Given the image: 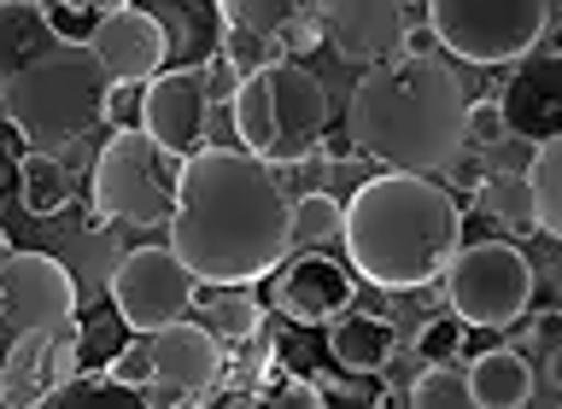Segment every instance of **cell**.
Instances as JSON below:
<instances>
[{"label": "cell", "mask_w": 562, "mask_h": 409, "mask_svg": "<svg viewBox=\"0 0 562 409\" xmlns=\"http://www.w3.org/2000/svg\"><path fill=\"white\" fill-rule=\"evenodd\" d=\"M170 246L211 287H252L293 252V200L281 170L246 147H200L182 158Z\"/></svg>", "instance_id": "cell-1"}, {"label": "cell", "mask_w": 562, "mask_h": 409, "mask_svg": "<svg viewBox=\"0 0 562 409\" xmlns=\"http://www.w3.org/2000/svg\"><path fill=\"white\" fill-rule=\"evenodd\" d=\"M346 135L369 164L434 175L469 147V94L439 53L404 47L363 65L346 100Z\"/></svg>", "instance_id": "cell-2"}, {"label": "cell", "mask_w": 562, "mask_h": 409, "mask_svg": "<svg viewBox=\"0 0 562 409\" xmlns=\"http://www.w3.org/2000/svg\"><path fill=\"white\" fill-rule=\"evenodd\" d=\"M351 275L381 293H422L446 275L451 252L463 246V211L434 175L381 170L351 188L340 228Z\"/></svg>", "instance_id": "cell-3"}, {"label": "cell", "mask_w": 562, "mask_h": 409, "mask_svg": "<svg viewBox=\"0 0 562 409\" xmlns=\"http://www.w3.org/2000/svg\"><path fill=\"white\" fill-rule=\"evenodd\" d=\"M112 70L100 65L94 42L59 35L53 47H42L35 59H24L0 82L7 100V129H18L30 152H70L88 129L105 123L112 105Z\"/></svg>", "instance_id": "cell-4"}, {"label": "cell", "mask_w": 562, "mask_h": 409, "mask_svg": "<svg viewBox=\"0 0 562 409\" xmlns=\"http://www.w3.org/2000/svg\"><path fill=\"white\" fill-rule=\"evenodd\" d=\"M228 117H235V135L246 152L293 170V164H311L328 140V88L299 59H276L240 82V94L228 100Z\"/></svg>", "instance_id": "cell-5"}, {"label": "cell", "mask_w": 562, "mask_h": 409, "mask_svg": "<svg viewBox=\"0 0 562 409\" xmlns=\"http://www.w3.org/2000/svg\"><path fill=\"white\" fill-rule=\"evenodd\" d=\"M176 175H182V158H170L147 129H112L88 175V211L105 223L158 228L176 211Z\"/></svg>", "instance_id": "cell-6"}, {"label": "cell", "mask_w": 562, "mask_h": 409, "mask_svg": "<svg viewBox=\"0 0 562 409\" xmlns=\"http://www.w3.org/2000/svg\"><path fill=\"white\" fill-rule=\"evenodd\" d=\"M539 293V270L516 240H469L446 263V305L469 328H516Z\"/></svg>", "instance_id": "cell-7"}, {"label": "cell", "mask_w": 562, "mask_h": 409, "mask_svg": "<svg viewBox=\"0 0 562 409\" xmlns=\"http://www.w3.org/2000/svg\"><path fill=\"white\" fill-rule=\"evenodd\" d=\"M551 30V0H428V35L469 65H516Z\"/></svg>", "instance_id": "cell-8"}, {"label": "cell", "mask_w": 562, "mask_h": 409, "mask_svg": "<svg viewBox=\"0 0 562 409\" xmlns=\"http://www.w3.org/2000/svg\"><path fill=\"white\" fill-rule=\"evenodd\" d=\"M112 310L130 333H158L170 322L193 316V293H200V275L176 258V246H135V252L117 258L112 270Z\"/></svg>", "instance_id": "cell-9"}, {"label": "cell", "mask_w": 562, "mask_h": 409, "mask_svg": "<svg viewBox=\"0 0 562 409\" xmlns=\"http://www.w3.org/2000/svg\"><path fill=\"white\" fill-rule=\"evenodd\" d=\"M0 316L12 333H59L77 322V281L47 252H12L0 263Z\"/></svg>", "instance_id": "cell-10"}, {"label": "cell", "mask_w": 562, "mask_h": 409, "mask_svg": "<svg viewBox=\"0 0 562 409\" xmlns=\"http://www.w3.org/2000/svg\"><path fill=\"white\" fill-rule=\"evenodd\" d=\"M223 340L211 333L200 316H182V322L153 333V393L147 404H176V398H211L223 380Z\"/></svg>", "instance_id": "cell-11"}, {"label": "cell", "mask_w": 562, "mask_h": 409, "mask_svg": "<svg viewBox=\"0 0 562 409\" xmlns=\"http://www.w3.org/2000/svg\"><path fill=\"white\" fill-rule=\"evenodd\" d=\"M140 129H147L170 158H188L205 147L211 135V94H205V70L200 65H176L158 70L140 100Z\"/></svg>", "instance_id": "cell-12"}, {"label": "cell", "mask_w": 562, "mask_h": 409, "mask_svg": "<svg viewBox=\"0 0 562 409\" xmlns=\"http://www.w3.org/2000/svg\"><path fill=\"white\" fill-rule=\"evenodd\" d=\"M351 270L328 246L316 252H288L276 263V310L288 316L293 328H328L340 310H351Z\"/></svg>", "instance_id": "cell-13"}, {"label": "cell", "mask_w": 562, "mask_h": 409, "mask_svg": "<svg viewBox=\"0 0 562 409\" xmlns=\"http://www.w3.org/2000/svg\"><path fill=\"white\" fill-rule=\"evenodd\" d=\"M323 42L346 65H381L411 47V0H323Z\"/></svg>", "instance_id": "cell-14"}, {"label": "cell", "mask_w": 562, "mask_h": 409, "mask_svg": "<svg viewBox=\"0 0 562 409\" xmlns=\"http://www.w3.org/2000/svg\"><path fill=\"white\" fill-rule=\"evenodd\" d=\"M498 105H504L509 135L533 140V147L544 135H557L562 129V47H527L516 70H509Z\"/></svg>", "instance_id": "cell-15"}, {"label": "cell", "mask_w": 562, "mask_h": 409, "mask_svg": "<svg viewBox=\"0 0 562 409\" xmlns=\"http://www.w3.org/2000/svg\"><path fill=\"white\" fill-rule=\"evenodd\" d=\"M88 42H94L100 65L112 70V82H153L158 70H165L170 35H165V24H158L153 12L123 7V12H105L100 24L88 30Z\"/></svg>", "instance_id": "cell-16"}, {"label": "cell", "mask_w": 562, "mask_h": 409, "mask_svg": "<svg viewBox=\"0 0 562 409\" xmlns=\"http://www.w3.org/2000/svg\"><path fill=\"white\" fill-rule=\"evenodd\" d=\"M217 18L270 35L288 59L323 47V0H217Z\"/></svg>", "instance_id": "cell-17"}, {"label": "cell", "mask_w": 562, "mask_h": 409, "mask_svg": "<svg viewBox=\"0 0 562 409\" xmlns=\"http://www.w3.org/2000/svg\"><path fill=\"white\" fill-rule=\"evenodd\" d=\"M328 357L340 363V375L375 380L398 357V328L386 316H369V310H340L328 322Z\"/></svg>", "instance_id": "cell-18"}, {"label": "cell", "mask_w": 562, "mask_h": 409, "mask_svg": "<svg viewBox=\"0 0 562 409\" xmlns=\"http://www.w3.org/2000/svg\"><path fill=\"white\" fill-rule=\"evenodd\" d=\"M533 363H527L521 345H492L469 363V398L481 409H516L533 404Z\"/></svg>", "instance_id": "cell-19"}, {"label": "cell", "mask_w": 562, "mask_h": 409, "mask_svg": "<svg viewBox=\"0 0 562 409\" xmlns=\"http://www.w3.org/2000/svg\"><path fill=\"white\" fill-rule=\"evenodd\" d=\"M469 200H474V211H481V223H492L504 240L539 235V211H533V182H527V170H486Z\"/></svg>", "instance_id": "cell-20"}, {"label": "cell", "mask_w": 562, "mask_h": 409, "mask_svg": "<svg viewBox=\"0 0 562 409\" xmlns=\"http://www.w3.org/2000/svg\"><path fill=\"white\" fill-rule=\"evenodd\" d=\"M53 42H59V24H53L47 7H35V0H0V82Z\"/></svg>", "instance_id": "cell-21"}, {"label": "cell", "mask_w": 562, "mask_h": 409, "mask_svg": "<svg viewBox=\"0 0 562 409\" xmlns=\"http://www.w3.org/2000/svg\"><path fill=\"white\" fill-rule=\"evenodd\" d=\"M193 316H200L223 345H246L263 328V305L252 298V287H211V281H200V293H193Z\"/></svg>", "instance_id": "cell-22"}, {"label": "cell", "mask_w": 562, "mask_h": 409, "mask_svg": "<svg viewBox=\"0 0 562 409\" xmlns=\"http://www.w3.org/2000/svg\"><path fill=\"white\" fill-rule=\"evenodd\" d=\"M18 193H24L30 217H59L70 205V170L59 164V152H24L18 158Z\"/></svg>", "instance_id": "cell-23"}, {"label": "cell", "mask_w": 562, "mask_h": 409, "mask_svg": "<svg viewBox=\"0 0 562 409\" xmlns=\"http://www.w3.org/2000/svg\"><path fill=\"white\" fill-rule=\"evenodd\" d=\"M47 333H18L12 357H0V404H42L47 398Z\"/></svg>", "instance_id": "cell-24"}, {"label": "cell", "mask_w": 562, "mask_h": 409, "mask_svg": "<svg viewBox=\"0 0 562 409\" xmlns=\"http://www.w3.org/2000/svg\"><path fill=\"white\" fill-rule=\"evenodd\" d=\"M527 182H533V211H539V228L551 240H562V129L544 135L533 158H527Z\"/></svg>", "instance_id": "cell-25"}, {"label": "cell", "mask_w": 562, "mask_h": 409, "mask_svg": "<svg viewBox=\"0 0 562 409\" xmlns=\"http://www.w3.org/2000/svg\"><path fill=\"white\" fill-rule=\"evenodd\" d=\"M346 228V205L334 193H299L293 200V252H316V246H334Z\"/></svg>", "instance_id": "cell-26"}, {"label": "cell", "mask_w": 562, "mask_h": 409, "mask_svg": "<svg viewBox=\"0 0 562 409\" xmlns=\"http://www.w3.org/2000/svg\"><path fill=\"white\" fill-rule=\"evenodd\" d=\"M404 398L411 404H434V409H457V404H474L469 398V375L451 363H422L411 386H404Z\"/></svg>", "instance_id": "cell-27"}, {"label": "cell", "mask_w": 562, "mask_h": 409, "mask_svg": "<svg viewBox=\"0 0 562 409\" xmlns=\"http://www.w3.org/2000/svg\"><path fill=\"white\" fill-rule=\"evenodd\" d=\"M105 375H112L123 393H153V333H135V340H123L112 357H105Z\"/></svg>", "instance_id": "cell-28"}, {"label": "cell", "mask_w": 562, "mask_h": 409, "mask_svg": "<svg viewBox=\"0 0 562 409\" xmlns=\"http://www.w3.org/2000/svg\"><path fill=\"white\" fill-rule=\"evenodd\" d=\"M217 47L235 59L240 77H252V70L288 59V53H281V42H270V35H258V30H246V24H223V42H217Z\"/></svg>", "instance_id": "cell-29"}, {"label": "cell", "mask_w": 562, "mask_h": 409, "mask_svg": "<svg viewBox=\"0 0 562 409\" xmlns=\"http://www.w3.org/2000/svg\"><path fill=\"white\" fill-rule=\"evenodd\" d=\"M463 333H469V322L457 310H446L439 322H428V328L416 333V357L422 363H451L457 351H463Z\"/></svg>", "instance_id": "cell-30"}, {"label": "cell", "mask_w": 562, "mask_h": 409, "mask_svg": "<svg viewBox=\"0 0 562 409\" xmlns=\"http://www.w3.org/2000/svg\"><path fill=\"white\" fill-rule=\"evenodd\" d=\"M258 398H270V404H305V409H311V404H328V398H323V386L305 380V375H293V368H281V363L263 368Z\"/></svg>", "instance_id": "cell-31"}, {"label": "cell", "mask_w": 562, "mask_h": 409, "mask_svg": "<svg viewBox=\"0 0 562 409\" xmlns=\"http://www.w3.org/2000/svg\"><path fill=\"white\" fill-rule=\"evenodd\" d=\"M498 140H509V123H504V105L498 100H469V147L492 152Z\"/></svg>", "instance_id": "cell-32"}, {"label": "cell", "mask_w": 562, "mask_h": 409, "mask_svg": "<svg viewBox=\"0 0 562 409\" xmlns=\"http://www.w3.org/2000/svg\"><path fill=\"white\" fill-rule=\"evenodd\" d=\"M123 7H135V0H53V24H59V35H77V18H94V24H100V18L105 12H123ZM77 42H82V35H77Z\"/></svg>", "instance_id": "cell-33"}, {"label": "cell", "mask_w": 562, "mask_h": 409, "mask_svg": "<svg viewBox=\"0 0 562 409\" xmlns=\"http://www.w3.org/2000/svg\"><path fill=\"white\" fill-rule=\"evenodd\" d=\"M200 70H205V94H211V105H228V100H235V94H240V82H246V77H240V70H235V59H228V53H223V47H217V53H211V59H205Z\"/></svg>", "instance_id": "cell-34"}, {"label": "cell", "mask_w": 562, "mask_h": 409, "mask_svg": "<svg viewBox=\"0 0 562 409\" xmlns=\"http://www.w3.org/2000/svg\"><path fill=\"white\" fill-rule=\"evenodd\" d=\"M140 100H147V82H117L112 105H105V123L112 129H140Z\"/></svg>", "instance_id": "cell-35"}, {"label": "cell", "mask_w": 562, "mask_h": 409, "mask_svg": "<svg viewBox=\"0 0 562 409\" xmlns=\"http://www.w3.org/2000/svg\"><path fill=\"white\" fill-rule=\"evenodd\" d=\"M557 340H562V305H557V310H544L539 322H533V351H551Z\"/></svg>", "instance_id": "cell-36"}, {"label": "cell", "mask_w": 562, "mask_h": 409, "mask_svg": "<svg viewBox=\"0 0 562 409\" xmlns=\"http://www.w3.org/2000/svg\"><path fill=\"white\" fill-rule=\"evenodd\" d=\"M544 380H551V393L562 398V340H557L551 351H544Z\"/></svg>", "instance_id": "cell-37"}, {"label": "cell", "mask_w": 562, "mask_h": 409, "mask_svg": "<svg viewBox=\"0 0 562 409\" xmlns=\"http://www.w3.org/2000/svg\"><path fill=\"white\" fill-rule=\"evenodd\" d=\"M551 287H557V305H562V263H557V270H551Z\"/></svg>", "instance_id": "cell-38"}, {"label": "cell", "mask_w": 562, "mask_h": 409, "mask_svg": "<svg viewBox=\"0 0 562 409\" xmlns=\"http://www.w3.org/2000/svg\"><path fill=\"white\" fill-rule=\"evenodd\" d=\"M7 258H12V240H7V235H0V263H7Z\"/></svg>", "instance_id": "cell-39"}, {"label": "cell", "mask_w": 562, "mask_h": 409, "mask_svg": "<svg viewBox=\"0 0 562 409\" xmlns=\"http://www.w3.org/2000/svg\"><path fill=\"white\" fill-rule=\"evenodd\" d=\"M0 129H7V100H0Z\"/></svg>", "instance_id": "cell-40"}, {"label": "cell", "mask_w": 562, "mask_h": 409, "mask_svg": "<svg viewBox=\"0 0 562 409\" xmlns=\"http://www.w3.org/2000/svg\"><path fill=\"white\" fill-rule=\"evenodd\" d=\"M35 7H53V0H35Z\"/></svg>", "instance_id": "cell-41"}]
</instances>
